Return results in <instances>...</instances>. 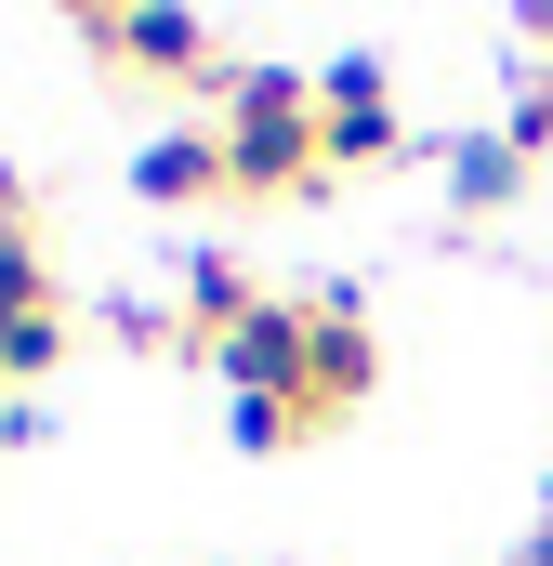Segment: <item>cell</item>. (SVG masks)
I'll use <instances>...</instances> for the list:
<instances>
[{
	"mask_svg": "<svg viewBox=\"0 0 553 566\" xmlns=\"http://www.w3.org/2000/svg\"><path fill=\"white\" fill-rule=\"evenodd\" d=\"M53 356H66V303H40L27 329H0V382H40Z\"/></svg>",
	"mask_w": 553,
	"mask_h": 566,
	"instance_id": "obj_10",
	"label": "cell"
},
{
	"mask_svg": "<svg viewBox=\"0 0 553 566\" xmlns=\"http://www.w3.org/2000/svg\"><path fill=\"white\" fill-rule=\"evenodd\" d=\"M0 224H27V185H13V158H0Z\"/></svg>",
	"mask_w": 553,
	"mask_h": 566,
	"instance_id": "obj_12",
	"label": "cell"
},
{
	"mask_svg": "<svg viewBox=\"0 0 553 566\" xmlns=\"http://www.w3.org/2000/svg\"><path fill=\"white\" fill-rule=\"evenodd\" d=\"M225 185H238V198H303V185H330L316 66H238V80H225Z\"/></svg>",
	"mask_w": 553,
	"mask_h": 566,
	"instance_id": "obj_1",
	"label": "cell"
},
{
	"mask_svg": "<svg viewBox=\"0 0 553 566\" xmlns=\"http://www.w3.org/2000/svg\"><path fill=\"white\" fill-rule=\"evenodd\" d=\"M80 40H93L119 80H211V27H198V13H158V0H93Z\"/></svg>",
	"mask_w": 553,
	"mask_h": 566,
	"instance_id": "obj_4",
	"label": "cell"
},
{
	"mask_svg": "<svg viewBox=\"0 0 553 566\" xmlns=\"http://www.w3.org/2000/svg\"><path fill=\"white\" fill-rule=\"evenodd\" d=\"M528 566H553V501H541V527H528Z\"/></svg>",
	"mask_w": 553,
	"mask_h": 566,
	"instance_id": "obj_13",
	"label": "cell"
},
{
	"mask_svg": "<svg viewBox=\"0 0 553 566\" xmlns=\"http://www.w3.org/2000/svg\"><path fill=\"white\" fill-rule=\"evenodd\" d=\"M133 198H158V211H198V198H225V119L198 133V119H171V133L133 158Z\"/></svg>",
	"mask_w": 553,
	"mask_h": 566,
	"instance_id": "obj_6",
	"label": "cell"
},
{
	"mask_svg": "<svg viewBox=\"0 0 553 566\" xmlns=\"http://www.w3.org/2000/svg\"><path fill=\"white\" fill-rule=\"evenodd\" d=\"M501 145H514V158H541V145H553V66H528V80H514V119H501Z\"/></svg>",
	"mask_w": 553,
	"mask_h": 566,
	"instance_id": "obj_11",
	"label": "cell"
},
{
	"mask_svg": "<svg viewBox=\"0 0 553 566\" xmlns=\"http://www.w3.org/2000/svg\"><path fill=\"white\" fill-rule=\"evenodd\" d=\"M514 185H528V158H514V145H501V133H474V145H461V158H448V198H461V211H501Z\"/></svg>",
	"mask_w": 553,
	"mask_h": 566,
	"instance_id": "obj_8",
	"label": "cell"
},
{
	"mask_svg": "<svg viewBox=\"0 0 553 566\" xmlns=\"http://www.w3.org/2000/svg\"><path fill=\"white\" fill-rule=\"evenodd\" d=\"M316 145H330V171H369V158H396V145H409L383 53H330V66H316Z\"/></svg>",
	"mask_w": 553,
	"mask_h": 566,
	"instance_id": "obj_3",
	"label": "cell"
},
{
	"mask_svg": "<svg viewBox=\"0 0 553 566\" xmlns=\"http://www.w3.org/2000/svg\"><path fill=\"white\" fill-rule=\"evenodd\" d=\"M528 40H541V53H553V13H528Z\"/></svg>",
	"mask_w": 553,
	"mask_h": 566,
	"instance_id": "obj_14",
	"label": "cell"
},
{
	"mask_svg": "<svg viewBox=\"0 0 553 566\" xmlns=\"http://www.w3.org/2000/svg\"><path fill=\"white\" fill-rule=\"evenodd\" d=\"M40 303H66V290H53V264H40V238H27V224H0V329H27Z\"/></svg>",
	"mask_w": 553,
	"mask_h": 566,
	"instance_id": "obj_9",
	"label": "cell"
},
{
	"mask_svg": "<svg viewBox=\"0 0 553 566\" xmlns=\"http://www.w3.org/2000/svg\"><path fill=\"white\" fill-rule=\"evenodd\" d=\"M369 382H383V329H369V303H356V290H316V409L343 422Z\"/></svg>",
	"mask_w": 553,
	"mask_h": 566,
	"instance_id": "obj_5",
	"label": "cell"
},
{
	"mask_svg": "<svg viewBox=\"0 0 553 566\" xmlns=\"http://www.w3.org/2000/svg\"><path fill=\"white\" fill-rule=\"evenodd\" d=\"M211 369H225L251 409H290L303 434L330 422V409H316V303H276V290H264V303H251V316L211 343Z\"/></svg>",
	"mask_w": 553,
	"mask_h": 566,
	"instance_id": "obj_2",
	"label": "cell"
},
{
	"mask_svg": "<svg viewBox=\"0 0 553 566\" xmlns=\"http://www.w3.org/2000/svg\"><path fill=\"white\" fill-rule=\"evenodd\" d=\"M251 303H264V277H251L238 251H198V264H185V329H198V356H211V343H225Z\"/></svg>",
	"mask_w": 553,
	"mask_h": 566,
	"instance_id": "obj_7",
	"label": "cell"
}]
</instances>
